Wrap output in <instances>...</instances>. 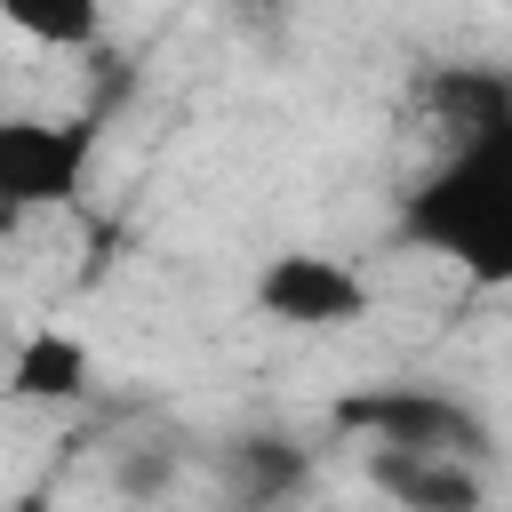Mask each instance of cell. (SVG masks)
<instances>
[{"label":"cell","mask_w":512,"mask_h":512,"mask_svg":"<svg viewBox=\"0 0 512 512\" xmlns=\"http://www.w3.org/2000/svg\"><path fill=\"white\" fill-rule=\"evenodd\" d=\"M392 232L472 288H512V120L440 136V160L400 192Z\"/></svg>","instance_id":"6da1fadb"},{"label":"cell","mask_w":512,"mask_h":512,"mask_svg":"<svg viewBox=\"0 0 512 512\" xmlns=\"http://www.w3.org/2000/svg\"><path fill=\"white\" fill-rule=\"evenodd\" d=\"M336 432H352L360 448H440V456H472L488 464L496 456V424L448 392V384H424V376H392V384H352L336 408H328Z\"/></svg>","instance_id":"7a4b0ae2"},{"label":"cell","mask_w":512,"mask_h":512,"mask_svg":"<svg viewBox=\"0 0 512 512\" xmlns=\"http://www.w3.org/2000/svg\"><path fill=\"white\" fill-rule=\"evenodd\" d=\"M96 168V120H40V112H0V240L24 232L48 208H80Z\"/></svg>","instance_id":"3957f363"},{"label":"cell","mask_w":512,"mask_h":512,"mask_svg":"<svg viewBox=\"0 0 512 512\" xmlns=\"http://www.w3.org/2000/svg\"><path fill=\"white\" fill-rule=\"evenodd\" d=\"M256 312L272 328H296V336H336L352 320H368V280L344 264V256H320V248H280L264 272H256Z\"/></svg>","instance_id":"277c9868"},{"label":"cell","mask_w":512,"mask_h":512,"mask_svg":"<svg viewBox=\"0 0 512 512\" xmlns=\"http://www.w3.org/2000/svg\"><path fill=\"white\" fill-rule=\"evenodd\" d=\"M368 480H376V496H392L400 512H488V464H472V456L368 448Z\"/></svg>","instance_id":"5b68a950"},{"label":"cell","mask_w":512,"mask_h":512,"mask_svg":"<svg viewBox=\"0 0 512 512\" xmlns=\"http://www.w3.org/2000/svg\"><path fill=\"white\" fill-rule=\"evenodd\" d=\"M216 472H224L232 512H272L280 496H296V488H304L312 456H304L288 432H240V440L216 456Z\"/></svg>","instance_id":"8992f818"},{"label":"cell","mask_w":512,"mask_h":512,"mask_svg":"<svg viewBox=\"0 0 512 512\" xmlns=\"http://www.w3.org/2000/svg\"><path fill=\"white\" fill-rule=\"evenodd\" d=\"M8 392H16V400H80V392H88V352H80L64 328H40V336H24V352L8 360Z\"/></svg>","instance_id":"52a82bcc"},{"label":"cell","mask_w":512,"mask_h":512,"mask_svg":"<svg viewBox=\"0 0 512 512\" xmlns=\"http://www.w3.org/2000/svg\"><path fill=\"white\" fill-rule=\"evenodd\" d=\"M104 8H112V0H0V24L24 32L32 48H64V56H80V48L104 40Z\"/></svg>","instance_id":"ba28073f"},{"label":"cell","mask_w":512,"mask_h":512,"mask_svg":"<svg viewBox=\"0 0 512 512\" xmlns=\"http://www.w3.org/2000/svg\"><path fill=\"white\" fill-rule=\"evenodd\" d=\"M176 472H184V448H168V440H136V448H120L112 488H120L128 504H144V496H160Z\"/></svg>","instance_id":"9c48e42d"},{"label":"cell","mask_w":512,"mask_h":512,"mask_svg":"<svg viewBox=\"0 0 512 512\" xmlns=\"http://www.w3.org/2000/svg\"><path fill=\"white\" fill-rule=\"evenodd\" d=\"M232 16H240V24H280L288 0H232Z\"/></svg>","instance_id":"30bf717a"},{"label":"cell","mask_w":512,"mask_h":512,"mask_svg":"<svg viewBox=\"0 0 512 512\" xmlns=\"http://www.w3.org/2000/svg\"><path fill=\"white\" fill-rule=\"evenodd\" d=\"M0 512H48V504H40V496H24V504H0Z\"/></svg>","instance_id":"8fae6325"}]
</instances>
